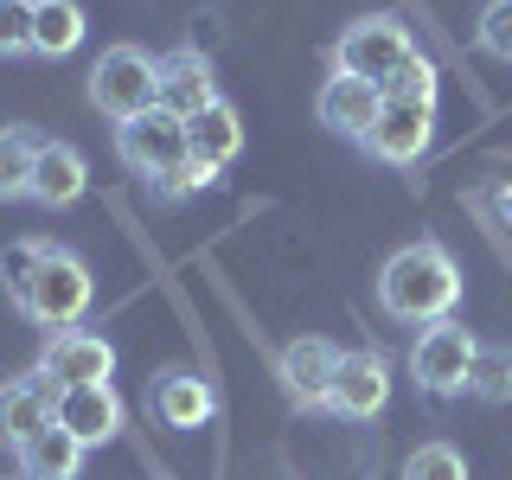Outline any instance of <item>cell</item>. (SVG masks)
<instances>
[{
	"mask_svg": "<svg viewBox=\"0 0 512 480\" xmlns=\"http://www.w3.org/2000/svg\"><path fill=\"white\" fill-rule=\"evenodd\" d=\"M378 308L404 327H436L455 320L461 308V263L448 256L436 237H416V244L391 250L378 269Z\"/></svg>",
	"mask_w": 512,
	"mask_h": 480,
	"instance_id": "6da1fadb",
	"label": "cell"
},
{
	"mask_svg": "<svg viewBox=\"0 0 512 480\" xmlns=\"http://www.w3.org/2000/svg\"><path fill=\"white\" fill-rule=\"evenodd\" d=\"M90 103L116 128L160 109V58L141 52V45H103L90 64Z\"/></svg>",
	"mask_w": 512,
	"mask_h": 480,
	"instance_id": "7a4b0ae2",
	"label": "cell"
},
{
	"mask_svg": "<svg viewBox=\"0 0 512 480\" xmlns=\"http://www.w3.org/2000/svg\"><path fill=\"white\" fill-rule=\"evenodd\" d=\"M410 58H416L410 26L391 20V13H365V20H352L340 32V45H333V71H352V77H365V84H378V90L391 84Z\"/></svg>",
	"mask_w": 512,
	"mask_h": 480,
	"instance_id": "3957f363",
	"label": "cell"
},
{
	"mask_svg": "<svg viewBox=\"0 0 512 480\" xmlns=\"http://www.w3.org/2000/svg\"><path fill=\"white\" fill-rule=\"evenodd\" d=\"M474 352H480V340L461 327V320H436V327H423L416 346H410L416 391H423V397H461L474 384Z\"/></svg>",
	"mask_w": 512,
	"mask_h": 480,
	"instance_id": "277c9868",
	"label": "cell"
},
{
	"mask_svg": "<svg viewBox=\"0 0 512 480\" xmlns=\"http://www.w3.org/2000/svg\"><path fill=\"white\" fill-rule=\"evenodd\" d=\"M90 301H96V282H90V263L77 250H64L52 244V256L39 263V282H32V295H26V320H39V327H77V320L90 314Z\"/></svg>",
	"mask_w": 512,
	"mask_h": 480,
	"instance_id": "5b68a950",
	"label": "cell"
},
{
	"mask_svg": "<svg viewBox=\"0 0 512 480\" xmlns=\"http://www.w3.org/2000/svg\"><path fill=\"white\" fill-rule=\"evenodd\" d=\"M116 154H122L128 173H141V180L154 186V180H167L173 167H186V160H192V141H186V122L180 116L148 109V116H135V122L116 128Z\"/></svg>",
	"mask_w": 512,
	"mask_h": 480,
	"instance_id": "8992f818",
	"label": "cell"
},
{
	"mask_svg": "<svg viewBox=\"0 0 512 480\" xmlns=\"http://www.w3.org/2000/svg\"><path fill=\"white\" fill-rule=\"evenodd\" d=\"M429 141H436V103H404V96H384V103H378V122L365 128L359 148L378 154L384 167H410V160L429 154Z\"/></svg>",
	"mask_w": 512,
	"mask_h": 480,
	"instance_id": "52a82bcc",
	"label": "cell"
},
{
	"mask_svg": "<svg viewBox=\"0 0 512 480\" xmlns=\"http://www.w3.org/2000/svg\"><path fill=\"white\" fill-rule=\"evenodd\" d=\"M340 359H346V352L333 346L327 333H301V340L282 346L276 378H282V391L295 397L301 410H327L333 404V378H340Z\"/></svg>",
	"mask_w": 512,
	"mask_h": 480,
	"instance_id": "ba28073f",
	"label": "cell"
},
{
	"mask_svg": "<svg viewBox=\"0 0 512 480\" xmlns=\"http://www.w3.org/2000/svg\"><path fill=\"white\" fill-rule=\"evenodd\" d=\"M391 404V359H384L378 346H352L340 359V378H333V416H346V423H372L384 416Z\"/></svg>",
	"mask_w": 512,
	"mask_h": 480,
	"instance_id": "9c48e42d",
	"label": "cell"
},
{
	"mask_svg": "<svg viewBox=\"0 0 512 480\" xmlns=\"http://www.w3.org/2000/svg\"><path fill=\"white\" fill-rule=\"evenodd\" d=\"M39 372L58 384H109L116 378V346L103 340V333H90V327H64V333H52L45 340V352H39Z\"/></svg>",
	"mask_w": 512,
	"mask_h": 480,
	"instance_id": "30bf717a",
	"label": "cell"
},
{
	"mask_svg": "<svg viewBox=\"0 0 512 480\" xmlns=\"http://www.w3.org/2000/svg\"><path fill=\"white\" fill-rule=\"evenodd\" d=\"M52 416H58V384L32 365L26 378H7L0 384V442L7 448H26L39 429H52Z\"/></svg>",
	"mask_w": 512,
	"mask_h": 480,
	"instance_id": "8fae6325",
	"label": "cell"
},
{
	"mask_svg": "<svg viewBox=\"0 0 512 480\" xmlns=\"http://www.w3.org/2000/svg\"><path fill=\"white\" fill-rule=\"evenodd\" d=\"M218 103V77H212V58L199 52V45H180V52L160 58V109L167 116H205V109Z\"/></svg>",
	"mask_w": 512,
	"mask_h": 480,
	"instance_id": "7c38bea8",
	"label": "cell"
},
{
	"mask_svg": "<svg viewBox=\"0 0 512 480\" xmlns=\"http://www.w3.org/2000/svg\"><path fill=\"white\" fill-rule=\"evenodd\" d=\"M378 103H384L378 84H365V77H352V71H327V84H320V96H314V116L327 122L333 135L365 141V128L378 122Z\"/></svg>",
	"mask_w": 512,
	"mask_h": 480,
	"instance_id": "4fadbf2b",
	"label": "cell"
},
{
	"mask_svg": "<svg viewBox=\"0 0 512 480\" xmlns=\"http://www.w3.org/2000/svg\"><path fill=\"white\" fill-rule=\"evenodd\" d=\"M52 423L71 429L84 448H103V442H116V429H122V397L109 391V384H64Z\"/></svg>",
	"mask_w": 512,
	"mask_h": 480,
	"instance_id": "5bb4252c",
	"label": "cell"
},
{
	"mask_svg": "<svg viewBox=\"0 0 512 480\" xmlns=\"http://www.w3.org/2000/svg\"><path fill=\"white\" fill-rule=\"evenodd\" d=\"M90 192V160L71 148V141H39V160H32V205L45 212H64Z\"/></svg>",
	"mask_w": 512,
	"mask_h": 480,
	"instance_id": "9a60e30c",
	"label": "cell"
},
{
	"mask_svg": "<svg viewBox=\"0 0 512 480\" xmlns=\"http://www.w3.org/2000/svg\"><path fill=\"white\" fill-rule=\"evenodd\" d=\"M154 416L160 423H173V429H205L218 416V391H212V378H199V372H167L154 384Z\"/></svg>",
	"mask_w": 512,
	"mask_h": 480,
	"instance_id": "2e32d148",
	"label": "cell"
},
{
	"mask_svg": "<svg viewBox=\"0 0 512 480\" xmlns=\"http://www.w3.org/2000/svg\"><path fill=\"white\" fill-rule=\"evenodd\" d=\"M186 141H192V160H199V167L224 173L237 154H244V116H237V109L218 96L205 116H192V122H186Z\"/></svg>",
	"mask_w": 512,
	"mask_h": 480,
	"instance_id": "e0dca14e",
	"label": "cell"
},
{
	"mask_svg": "<svg viewBox=\"0 0 512 480\" xmlns=\"http://www.w3.org/2000/svg\"><path fill=\"white\" fill-rule=\"evenodd\" d=\"M13 455H20V474L26 480H77V468H84V455L90 448L71 436V429H39V436H32L26 448H13Z\"/></svg>",
	"mask_w": 512,
	"mask_h": 480,
	"instance_id": "ac0fdd59",
	"label": "cell"
},
{
	"mask_svg": "<svg viewBox=\"0 0 512 480\" xmlns=\"http://www.w3.org/2000/svg\"><path fill=\"white\" fill-rule=\"evenodd\" d=\"M77 45H84V7H77V0H39V7H32V52L71 58Z\"/></svg>",
	"mask_w": 512,
	"mask_h": 480,
	"instance_id": "d6986e66",
	"label": "cell"
},
{
	"mask_svg": "<svg viewBox=\"0 0 512 480\" xmlns=\"http://www.w3.org/2000/svg\"><path fill=\"white\" fill-rule=\"evenodd\" d=\"M32 160H39V135L0 128V205L32 199Z\"/></svg>",
	"mask_w": 512,
	"mask_h": 480,
	"instance_id": "ffe728a7",
	"label": "cell"
},
{
	"mask_svg": "<svg viewBox=\"0 0 512 480\" xmlns=\"http://www.w3.org/2000/svg\"><path fill=\"white\" fill-rule=\"evenodd\" d=\"M45 256H52L45 237H13V244L0 250V288H7L13 308H26V295H32V282H39V263H45Z\"/></svg>",
	"mask_w": 512,
	"mask_h": 480,
	"instance_id": "44dd1931",
	"label": "cell"
},
{
	"mask_svg": "<svg viewBox=\"0 0 512 480\" xmlns=\"http://www.w3.org/2000/svg\"><path fill=\"white\" fill-rule=\"evenodd\" d=\"M468 391L480 397V404H512V346H480L474 352V384Z\"/></svg>",
	"mask_w": 512,
	"mask_h": 480,
	"instance_id": "7402d4cb",
	"label": "cell"
},
{
	"mask_svg": "<svg viewBox=\"0 0 512 480\" xmlns=\"http://www.w3.org/2000/svg\"><path fill=\"white\" fill-rule=\"evenodd\" d=\"M404 480H468V455L455 442H423V448H410Z\"/></svg>",
	"mask_w": 512,
	"mask_h": 480,
	"instance_id": "603a6c76",
	"label": "cell"
},
{
	"mask_svg": "<svg viewBox=\"0 0 512 480\" xmlns=\"http://www.w3.org/2000/svg\"><path fill=\"white\" fill-rule=\"evenodd\" d=\"M32 52V0H0V58Z\"/></svg>",
	"mask_w": 512,
	"mask_h": 480,
	"instance_id": "cb8c5ba5",
	"label": "cell"
},
{
	"mask_svg": "<svg viewBox=\"0 0 512 480\" xmlns=\"http://www.w3.org/2000/svg\"><path fill=\"white\" fill-rule=\"evenodd\" d=\"M480 52L512 64V0H487V13H480Z\"/></svg>",
	"mask_w": 512,
	"mask_h": 480,
	"instance_id": "d4e9b609",
	"label": "cell"
},
{
	"mask_svg": "<svg viewBox=\"0 0 512 480\" xmlns=\"http://www.w3.org/2000/svg\"><path fill=\"white\" fill-rule=\"evenodd\" d=\"M384 96H404V103H436V64L416 52L404 71H397L391 84H384Z\"/></svg>",
	"mask_w": 512,
	"mask_h": 480,
	"instance_id": "484cf974",
	"label": "cell"
},
{
	"mask_svg": "<svg viewBox=\"0 0 512 480\" xmlns=\"http://www.w3.org/2000/svg\"><path fill=\"white\" fill-rule=\"evenodd\" d=\"M218 173L212 167H199V160H186V167H173L167 180H154V199H192V192H205Z\"/></svg>",
	"mask_w": 512,
	"mask_h": 480,
	"instance_id": "4316f807",
	"label": "cell"
},
{
	"mask_svg": "<svg viewBox=\"0 0 512 480\" xmlns=\"http://www.w3.org/2000/svg\"><path fill=\"white\" fill-rule=\"evenodd\" d=\"M32 7H39V0H32Z\"/></svg>",
	"mask_w": 512,
	"mask_h": 480,
	"instance_id": "83f0119b",
	"label": "cell"
}]
</instances>
